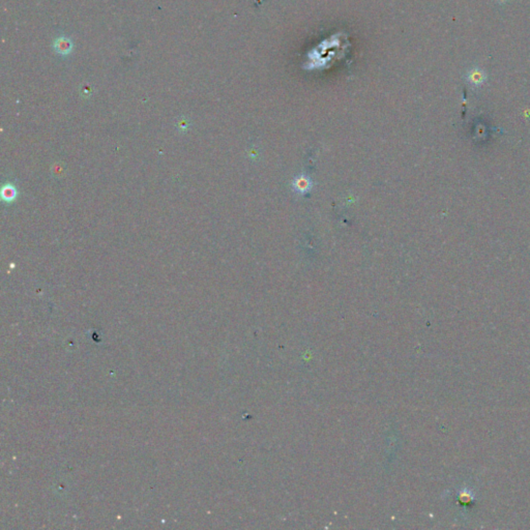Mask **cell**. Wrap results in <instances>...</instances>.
I'll return each instance as SVG.
<instances>
[{
	"instance_id": "6da1fadb",
	"label": "cell",
	"mask_w": 530,
	"mask_h": 530,
	"mask_svg": "<svg viewBox=\"0 0 530 530\" xmlns=\"http://www.w3.org/2000/svg\"><path fill=\"white\" fill-rule=\"evenodd\" d=\"M487 73L480 67H473L465 74L466 81L473 87H481L487 81Z\"/></svg>"
},
{
	"instance_id": "7a4b0ae2",
	"label": "cell",
	"mask_w": 530,
	"mask_h": 530,
	"mask_svg": "<svg viewBox=\"0 0 530 530\" xmlns=\"http://www.w3.org/2000/svg\"><path fill=\"white\" fill-rule=\"evenodd\" d=\"M495 2L500 4V5H506V4H508L510 2V0H495Z\"/></svg>"
}]
</instances>
